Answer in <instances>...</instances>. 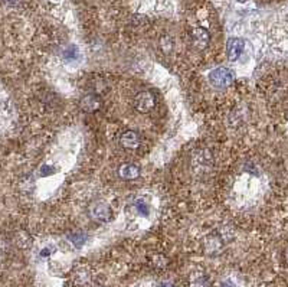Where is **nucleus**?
<instances>
[{"instance_id": "6", "label": "nucleus", "mask_w": 288, "mask_h": 287, "mask_svg": "<svg viewBox=\"0 0 288 287\" xmlns=\"http://www.w3.org/2000/svg\"><path fill=\"white\" fill-rule=\"evenodd\" d=\"M120 144H121L124 149H130V150H134L140 146V136L137 135L136 131L133 130H127L124 131L121 136H120Z\"/></svg>"}, {"instance_id": "8", "label": "nucleus", "mask_w": 288, "mask_h": 287, "mask_svg": "<svg viewBox=\"0 0 288 287\" xmlns=\"http://www.w3.org/2000/svg\"><path fill=\"white\" fill-rule=\"evenodd\" d=\"M118 175L120 178L124 179V181H134L140 176V169L137 165H133V163H127V165H122L120 169H118Z\"/></svg>"}, {"instance_id": "4", "label": "nucleus", "mask_w": 288, "mask_h": 287, "mask_svg": "<svg viewBox=\"0 0 288 287\" xmlns=\"http://www.w3.org/2000/svg\"><path fill=\"white\" fill-rule=\"evenodd\" d=\"M101 97H99L98 94H95V92H88V94H85L83 99H81V103H79V106L83 108L84 111H87V113H94V111H98L99 108H101Z\"/></svg>"}, {"instance_id": "12", "label": "nucleus", "mask_w": 288, "mask_h": 287, "mask_svg": "<svg viewBox=\"0 0 288 287\" xmlns=\"http://www.w3.org/2000/svg\"><path fill=\"white\" fill-rule=\"evenodd\" d=\"M189 287H209V280L206 276H196L190 279Z\"/></svg>"}, {"instance_id": "10", "label": "nucleus", "mask_w": 288, "mask_h": 287, "mask_svg": "<svg viewBox=\"0 0 288 287\" xmlns=\"http://www.w3.org/2000/svg\"><path fill=\"white\" fill-rule=\"evenodd\" d=\"M68 240L75 245L76 248H79V247H83L84 242L87 241V234L83 231H76V233L68 235Z\"/></svg>"}, {"instance_id": "14", "label": "nucleus", "mask_w": 288, "mask_h": 287, "mask_svg": "<svg viewBox=\"0 0 288 287\" xmlns=\"http://www.w3.org/2000/svg\"><path fill=\"white\" fill-rule=\"evenodd\" d=\"M136 211L140 214V215H143V217H147L149 215V206L141 202V201H138L136 202Z\"/></svg>"}, {"instance_id": "11", "label": "nucleus", "mask_w": 288, "mask_h": 287, "mask_svg": "<svg viewBox=\"0 0 288 287\" xmlns=\"http://www.w3.org/2000/svg\"><path fill=\"white\" fill-rule=\"evenodd\" d=\"M15 241L17 247L26 248V247H29V244H31V238H29V235L26 234L25 231H19V233L15 235Z\"/></svg>"}, {"instance_id": "18", "label": "nucleus", "mask_w": 288, "mask_h": 287, "mask_svg": "<svg viewBox=\"0 0 288 287\" xmlns=\"http://www.w3.org/2000/svg\"><path fill=\"white\" fill-rule=\"evenodd\" d=\"M236 2H239V3H243V2H246V0H236Z\"/></svg>"}, {"instance_id": "7", "label": "nucleus", "mask_w": 288, "mask_h": 287, "mask_svg": "<svg viewBox=\"0 0 288 287\" xmlns=\"http://www.w3.org/2000/svg\"><path fill=\"white\" fill-rule=\"evenodd\" d=\"M192 36H193V45L196 46L197 49H205L209 44V39H211L209 32L203 28H196L193 30Z\"/></svg>"}, {"instance_id": "15", "label": "nucleus", "mask_w": 288, "mask_h": 287, "mask_svg": "<svg viewBox=\"0 0 288 287\" xmlns=\"http://www.w3.org/2000/svg\"><path fill=\"white\" fill-rule=\"evenodd\" d=\"M52 251H53L52 247H46V248H44L40 251V257H49V256L52 254Z\"/></svg>"}, {"instance_id": "1", "label": "nucleus", "mask_w": 288, "mask_h": 287, "mask_svg": "<svg viewBox=\"0 0 288 287\" xmlns=\"http://www.w3.org/2000/svg\"><path fill=\"white\" fill-rule=\"evenodd\" d=\"M88 214L92 219H95L98 222H110L114 217L111 206L106 204L104 201H94L88 208Z\"/></svg>"}, {"instance_id": "2", "label": "nucleus", "mask_w": 288, "mask_h": 287, "mask_svg": "<svg viewBox=\"0 0 288 287\" xmlns=\"http://www.w3.org/2000/svg\"><path fill=\"white\" fill-rule=\"evenodd\" d=\"M209 81L215 88L223 90L234 83V74L227 68H216L209 74Z\"/></svg>"}, {"instance_id": "3", "label": "nucleus", "mask_w": 288, "mask_h": 287, "mask_svg": "<svg viewBox=\"0 0 288 287\" xmlns=\"http://www.w3.org/2000/svg\"><path fill=\"white\" fill-rule=\"evenodd\" d=\"M133 106L138 113L147 114L156 107V99L150 91H141L133 100Z\"/></svg>"}, {"instance_id": "9", "label": "nucleus", "mask_w": 288, "mask_h": 287, "mask_svg": "<svg viewBox=\"0 0 288 287\" xmlns=\"http://www.w3.org/2000/svg\"><path fill=\"white\" fill-rule=\"evenodd\" d=\"M220 247H222V241H220L219 235H211V237L208 238V241H206V250H208V253L215 254V253H218V250H220Z\"/></svg>"}, {"instance_id": "20", "label": "nucleus", "mask_w": 288, "mask_h": 287, "mask_svg": "<svg viewBox=\"0 0 288 287\" xmlns=\"http://www.w3.org/2000/svg\"><path fill=\"white\" fill-rule=\"evenodd\" d=\"M98 287H101V286H98Z\"/></svg>"}, {"instance_id": "17", "label": "nucleus", "mask_w": 288, "mask_h": 287, "mask_svg": "<svg viewBox=\"0 0 288 287\" xmlns=\"http://www.w3.org/2000/svg\"><path fill=\"white\" fill-rule=\"evenodd\" d=\"M285 261H287V264H288V248L285 250Z\"/></svg>"}, {"instance_id": "19", "label": "nucleus", "mask_w": 288, "mask_h": 287, "mask_svg": "<svg viewBox=\"0 0 288 287\" xmlns=\"http://www.w3.org/2000/svg\"><path fill=\"white\" fill-rule=\"evenodd\" d=\"M163 287H170L169 284H163Z\"/></svg>"}, {"instance_id": "5", "label": "nucleus", "mask_w": 288, "mask_h": 287, "mask_svg": "<svg viewBox=\"0 0 288 287\" xmlns=\"http://www.w3.org/2000/svg\"><path fill=\"white\" fill-rule=\"evenodd\" d=\"M245 42L239 38H231L227 44V56L229 61H236L243 52Z\"/></svg>"}, {"instance_id": "13", "label": "nucleus", "mask_w": 288, "mask_h": 287, "mask_svg": "<svg viewBox=\"0 0 288 287\" xmlns=\"http://www.w3.org/2000/svg\"><path fill=\"white\" fill-rule=\"evenodd\" d=\"M78 56H79V51H78V48L74 45L68 46V48L65 49V52H64V58L67 61H75L78 60Z\"/></svg>"}, {"instance_id": "16", "label": "nucleus", "mask_w": 288, "mask_h": 287, "mask_svg": "<svg viewBox=\"0 0 288 287\" xmlns=\"http://www.w3.org/2000/svg\"><path fill=\"white\" fill-rule=\"evenodd\" d=\"M219 287H236L232 281H223Z\"/></svg>"}]
</instances>
